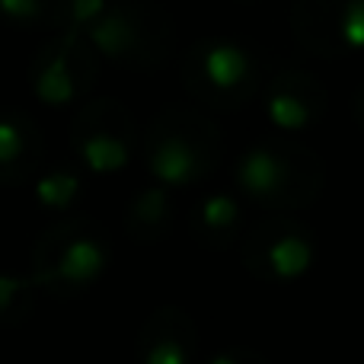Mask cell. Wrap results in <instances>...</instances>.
Here are the masks:
<instances>
[{
    "mask_svg": "<svg viewBox=\"0 0 364 364\" xmlns=\"http://www.w3.org/2000/svg\"><path fill=\"white\" fill-rule=\"evenodd\" d=\"M109 262L106 243L80 224H64L45 233L36 246L32 282L55 291H77L93 284Z\"/></svg>",
    "mask_w": 364,
    "mask_h": 364,
    "instance_id": "1",
    "label": "cell"
},
{
    "mask_svg": "<svg viewBox=\"0 0 364 364\" xmlns=\"http://www.w3.org/2000/svg\"><path fill=\"white\" fill-rule=\"evenodd\" d=\"M77 55H80V36H61L42 48V55L32 64V90L48 106H68L77 100L83 87V77L77 70Z\"/></svg>",
    "mask_w": 364,
    "mask_h": 364,
    "instance_id": "2",
    "label": "cell"
},
{
    "mask_svg": "<svg viewBox=\"0 0 364 364\" xmlns=\"http://www.w3.org/2000/svg\"><path fill=\"white\" fill-rule=\"evenodd\" d=\"M237 182L250 198L256 201H275L291 188V160L284 151L272 144H256L240 157Z\"/></svg>",
    "mask_w": 364,
    "mask_h": 364,
    "instance_id": "3",
    "label": "cell"
},
{
    "mask_svg": "<svg viewBox=\"0 0 364 364\" xmlns=\"http://www.w3.org/2000/svg\"><path fill=\"white\" fill-rule=\"evenodd\" d=\"M198 74L218 93H233L252 80V55L233 38H211L198 48Z\"/></svg>",
    "mask_w": 364,
    "mask_h": 364,
    "instance_id": "4",
    "label": "cell"
},
{
    "mask_svg": "<svg viewBox=\"0 0 364 364\" xmlns=\"http://www.w3.org/2000/svg\"><path fill=\"white\" fill-rule=\"evenodd\" d=\"M42 138L23 112L0 115V182H23L38 164Z\"/></svg>",
    "mask_w": 364,
    "mask_h": 364,
    "instance_id": "5",
    "label": "cell"
},
{
    "mask_svg": "<svg viewBox=\"0 0 364 364\" xmlns=\"http://www.w3.org/2000/svg\"><path fill=\"white\" fill-rule=\"evenodd\" d=\"M314 256V240L307 233L294 230V227H278V230H272V237L262 240L252 259H262L265 275H272L275 282H297L310 272Z\"/></svg>",
    "mask_w": 364,
    "mask_h": 364,
    "instance_id": "6",
    "label": "cell"
},
{
    "mask_svg": "<svg viewBox=\"0 0 364 364\" xmlns=\"http://www.w3.org/2000/svg\"><path fill=\"white\" fill-rule=\"evenodd\" d=\"M147 164L160 186H188L201 173L205 157H201L198 144L188 141L186 134H164L154 141Z\"/></svg>",
    "mask_w": 364,
    "mask_h": 364,
    "instance_id": "7",
    "label": "cell"
},
{
    "mask_svg": "<svg viewBox=\"0 0 364 364\" xmlns=\"http://www.w3.org/2000/svg\"><path fill=\"white\" fill-rule=\"evenodd\" d=\"M77 154L93 173H115L128 164V144L122 134L102 125H77Z\"/></svg>",
    "mask_w": 364,
    "mask_h": 364,
    "instance_id": "8",
    "label": "cell"
},
{
    "mask_svg": "<svg viewBox=\"0 0 364 364\" xmlns=\"http://www.w3.org/2000/svg\"><path fill=\"white\" fill-rule=\"evenodd\" d=\"M265 115L278 132H304L316 122V102L307 100L288 80H275L265 96Z\"/></svg>",
    "mask_w": 364,
    "mask_h": 364,
    "instance_id": "9",
    "label": "cell"
},
{
    "mask_svg": "<svg viewBox=\"0 0 364 364\" xmlns=\"http://www.w3.org/2000/svg\"><path fill=\"white\" fill-rule=\"evenodd\" d=\"M106 10L109 0H51V23L68 36H83Z\"/></svg>",
    "mask_w": 364,
    "mask_h": 364,
    "instance_id": "10",
    "label": "cell"
},
{
    "mask_svg": "<svg viewBox=\"0 0 364 364\" xmlns=\"http://www.w3.org/2000/svg\"><path fill=\"white\" fill-rule=\"evenodd\" d=\"M166 329L154 333L147 329V348L141 364H188V329H173L170 326V314H164Z\"/></svg>",
    "mask_w": 364,
    "mask_h": 364,
    "instance_id": "11",
    "label": "cell"
},
{
    "mask_svg": "<svg viewBox=\"0 0 364 364\" xmlns=\"http://www.w3.org/2000/svg\"><path fill=\"white\" fill-rule=\"evenodd\" d=\"M80 195V179L68 170H51L36 182V198L51 211H64L74 205V198Z\"/></svg>",
    "mask_w": 364,
    "mask_h": 364,
    "instance_id": "12",
    "label": "cell"
},
{
    "mask_svg": "<svg viewBox=\"0 0 364 364\" xmlns=\"http://www.w3.org/2000/svg\"><path fill=\"white\" fill-rule=\"evenodd\" d=\"M32 278L0 275V323H19L32 310Z\"/></svg>",
    "mask_w": 364,
    "mask_h": 364,
    "instance_id": "13",
    "label": "cell"
},
{
    "mask_svg": "<svg viewBox=\"0 0 364 364\" xmlns=\"http://www.w3.org/2000/svg\"><path fill=\"white\" fill-rule=\"evenodd\" d=\"M198 220H201V230L205 233H230L240 220L237 198L224 195V192L205 198V205H201V211H198Z\"/></svg>",
    "mask_w": 364,
    "mask_h": 364,
    "instance_id": "14",
    "label": "cell"
},
{
    "mask_svg": "<svg viewBox=\"0 0 364 364\" xmlns=\"http://www.w3.org/2000/svg\"><path fill=\"white\" fill-rule=\"evenodd\" d=\"M0 16L10 26L32 29V26L51 23V0H0Z\"/></svg>",
    "mask_w": 364,
    "mask_h": 364,
    "instance_id": "15",
    "label": "cell"
},
{
    "mask_svg": "<svg viewBox=\"0 0 364 364\" xmlns=\"http://www.w3.org/2000/svg\"><path fill=\"white\" fill-rule=\"evenodd\" d=\"M339 38L348 51H364V0H346L342 4Z\"/></svg>",
    "mask_w": 364,
    "mask_h": 364,
    "instance_id": "16",
    "label": "cell"
},
{
    "mask_svg": "<svg viewBox=\"0 0 364 364\" xmlns=\"http://www.w3.org/2000/svg\"><path fill=\"white\" fill-rule=\"evenodd\" d=\"M134 218H141L144 227H157L160 220L170 214V198H166V186H154L134 201Z\"/></svg>",
    "mask_w": 364,
    "mask_h": 364,
    "instance_id": "17",
    "label": "cell"
},
{
    "mask_svg": "<svg viewBox=\"0 0 364 364\" xmlns=\"http://www.w3.org/2000/svg\"><path fill=\"white\" fill-rule=\"evenodd\" d=\"M208 364H246V361H243V355H237V352H224V355H214Z\"/></svg>",
    "mask_w": 364,
    "mask_h": 364,
    "instance_id": "18",
    "label": "cell"
}]
</instances>
